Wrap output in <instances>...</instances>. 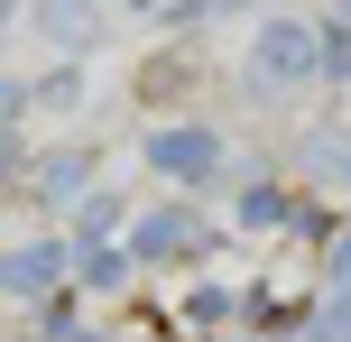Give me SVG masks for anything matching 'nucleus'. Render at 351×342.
Here are the masks:
<instances>
[{
	"label": "nucleus",
	"instance_id": "1",
	"mask_svg": "<svg viewBox=\"0 0 351 342\" xmlns=\"http://www.w3.org/2000/svg\"><path fill=\"white\" fill-rule=\"evenodd\" d=\"M158 158L176 167V176H204V167H213V139H204V130H167V139H158Z\"/></svg>",
	"mask_w": 351,
	"mask_h": 342
},
{
	"label": "nucleus",
	"instance_id": "2",
	"mask_svg": "<svg viewBox=\"0 0 351 342\" xmlns=\"http://www.w3.org/2000/svg\"><path fill=\"white\" fill-rule=\"evenodd\" d=\"M305 56H315V37H305V28H268V47H259V65H278V74H296Z\"/></svg>",
	"mask_w": 351,
	"mask_h": 342
}]
</instances>
